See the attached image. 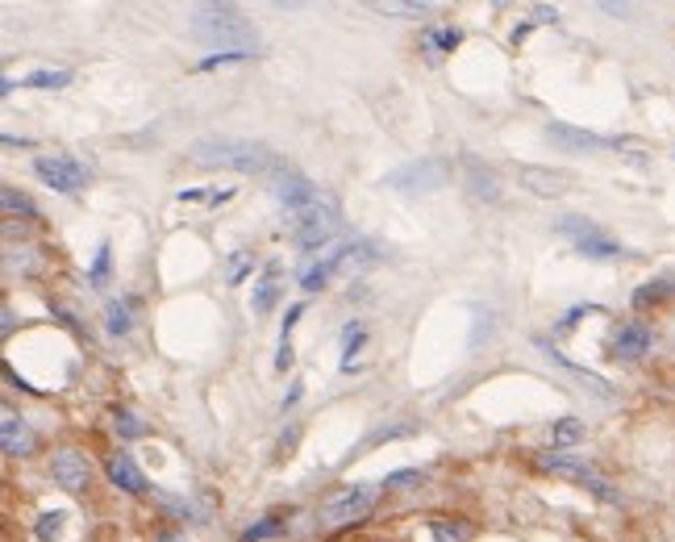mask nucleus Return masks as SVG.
Masks as SVG:
<instances>
[{
  "label": "nucleus",
  "mask_w": 675,
  "mask_h": 542,
  "mask_svg": "<svg viewBox=\"0 0 675 542\" xmlns=\"http://www.w3.org/2000/svg\"><path fill=\"white\" fill-rule=\"evenodd\" d=\"M188 159L196 167H209V171H246V176H272V180L288 171V164L272 146L238 138V134H205L192 142Z\"/></svg>",
  "instance_id": "obj_1"
},
{
  "label": "nucleus",
  "mask_w": 675,
  "mask_h": 542,
  "mask_svg": "<svg viewBox=\"0 0 675 542\" xmlns=\"http://www.w3.org/2000/svg\"><path fill=\"white\" fill-rule=\"evenodd\" d=\"M192 34L205 43V47H221V50H242V55H255L258 34L255 25L246 22L233 4H205L192 13Z\"/></svg>",
  "instance_id": "obj_2"
},
{
  "label": "nucleus",
  "mask_w": 675,
  "mask_h": 542,
  "mask_svg": "<svg viewBox=\"0 0 675 542\" xmlns=\"http://www.w3.org/2000/svg\"><path fill=\"white\" fill-rule=\"evenodd\" d=\"M384 493V484H372V480H350L342 489H334V493L322 501V509H317V521L326 526V530H338V526H354V521H363L367 514L375 509V501Z\"/></svg>",
  "instance_id": "obj_3"
},
{
  "label": "nucleus",
  "mask_w": 675,
  "mask_h": 542,
  "mask_svg": "<svg viewBox=\"0 0 675 542\" xmlns=\"http://www.w3.org/2000/svg\"><path fill=\"white\" fill-rule=\"evenodd\" d=\"M284 221H288L292 242H297L301 251H322V246H329L334 238L342 234V217H338V205H334L329 196L313 201V205L301 213H288Z\"/></svg>",
  "instance_id": "obj_4"
},
{
  "label": "nucleus",
  "mask_w": 675,
  "mask_h": 542,
  "mask_svg": "<svg viewBox=\"0 0 675 542\" xmlns=\"http://www.w3.org/2000/svg\"><path fill=\"white\" fill-rule=\"evenodd\" d=\"M538 468L551 475H563V480H571V484H580V489H588L592 496H601L605 505H622V493L608 484L605 475L596 472V468H588L583 459H576V455H563V450H542L538 455Z\"/></svg>",
  "instance_id": "obj_5"
},
{
  "label": "nucleus",
  "mask_w": 675,
  "mask_h": 542,
  "mask_svg": "<svg viewBox=\"0 0 675 542\" xmlns=\"http://www.w3.org/2000/svg\"><path fill=\"white\" fill-rule=\"evenodd\" d=\"M555 234H563L580 255L588 260H617L622 255V242L617 238H608L592 217H580V213H567L555 221Z\"/></svg>",
  "instance_id": "obj_6"
},
{
  "label": "nucleus",
  "mask_w": 675,
  "mask_h": 542,
  "mask_svg": "<svg viewBox=\"0 0 675 542\" xmlns=\"http://www.w3.org/2000/svg\"><path fill=\"white\" fill-rule=\"evenodd\" d=\"M384 184L393 192H438L443 184H450V164L438 155H425L413 164H400L384 176Z\"/></svg>",
  "instance_id": "obj_7"
},
{
  "label": "nucleus",
  "mask_w": 675,
  "mask_h": 542,
  "mask_svg": "<svg viewBox=\"0 0 675 542\" xmlns=\"http://www.w3.org/2000/svg\"><path fill=\"white\" fill-rule=\"evenodd\" d=\"M34 176L55 192H80L88 180H93V171L80 164L75 155H63V150H55V155H38V159H34Z\"/></svg>",
  "instance_id": "obj_8"
},
{
  "label": "nucleus",
  "mask_w": 675,
  "mask_h": 542,
  "mask_svg": "<svg viewBox=\"0 0 675 542\" xmlns=\"http://www.w3.org/2000/svg\"><path fill=\"white\" fill-rule=\"evenodd\" d=\"M50 480L63 489V493H88V484H93V463L80 455L75 447H59L50 455Z\"/></svg>",
  "instance_id": "obj_9"
},
{
  "label": "nucleus",
  "mask_w": 675,
  "mask_h": 542,
  "mask_svg": "<svg viewBox=\"0 0 675 542\" xmlns=\"http://www.w3.org/2000/svg\"><path fill=\"white\" fill-rule=\"evenodd\" d=\"M272 192H276V201H280V209H284V217L288 213H301V209H309L313 201H322L326 192L317 189L313 180H304L301 171H284V176H276V184H272Z\"/></svg>",
  "instance_id": "obj_10"
},
{
  "label": "nucleus",
  "mask_w": 675,
  "mask_h": 542,
  "mask_svg": "<svg viewBox=\"0 0 675 542\" xmlns=\"http://www.w3.org/2000/svg\"><path fill=\"white\" fill-rule=\"evenodd\" d=\"M654 334L647 322H622L613 338H608V354L613 359H622V363H634V359H642V354L651 351Z\"/></svg>",
  "instance_id": "obj_11"
},
{
  "label": "nucleus",
  "mask_w": 675,
  "mask_h": 542,
  "mask_svg": "<svg viewBox=\"0 0 675 542\" xmlns=\"http://www.w3.org/2000/svg\"><path fill=\"white\" fill-rule=\"evenodd\" d=\"M546 138L555 142L559 150H571V155H588V150H608V146H622V138H605V134L576 130V125H546Z\"/></svg>",
  "instance_id": "obj_12"
},
{
  "label": "nucleus",
  "mask_w": 675,
  "mask_h": 542,
  "mask_svg": "<svg viewBox=\"0 0 675 542\" xmlns=\"http://www.w3.org/2000/svg\"><path fill=\"white\" fill-rule=\"evenodd\" d=\"M0 443H4V455L9 459H25L34 450V430L25 425V418H17L13 405L0 409Z\"/></svg>",
  "instance_id": "obj_13"
},
{
  "label": "nucleus",
  "mask_w": 675,
  "mask_h": 542,
  "mask_svg": "<svg viewBox=\"0 0 675 542\" xmlns=\"http://www.w3.org/2000/svg\"><path fill=\"white\" fill-rule=\"evenodd\" d=\"M105 475H109V484H117L121 493H130V496L146 493V475H142V468L125 455V450H109V455H105Z\"/></svg>",
  "instance_id": "obj_14"
},
{
  "label": "nucleus",
  "mask_w": 675,
  "mask_h": 542,
  "mask_svg": "<svg viewBox=\"0 0 675 542\" xmlns=\"http://www.w3.org/2000/svg\"><path fill=\"white\" fill-rule=\"evenodd\" d=\"M463 176H467V189L475 201H501V176L492 171L484 159H475V155H463Z\"/></svg>",
  "instance_id": "obj_15"
},
{
  "label": "nucleus",
  "mask_w": 675,
  "mask_h": 542,
  "mask_svg": "<svg viewBox=\"0 0 675 542\" xmlns=\"http://www.w3.org/2000/svg\"><path fill=\"white\" fill-rule=\"evenodd\" d=\"M521 189L534 192V196H563L567 192V176L551 171V167H521Z\"/></svg>",
  "instance_id": "obj_16"
},
{
  "label": "nucleus",
  "mask_w": 675,
  "mask_h": 542,
  "mask_svg": "<svg viewBox=\"0 0 675 542\" xmlns=\"http://www.w3.org/2000/svg\"><path fill=\"white\" fill-rule=\"evenodd\" d=\"M276 297H280V263H267V267H263V276H258V284H255L251 309L263 317V313H272V309H276Z\"/></svg>",
  "instance_id": "obj_17"
},
{
  "label": "nucleus",
  "mask_w": 675,
  "mask_h": 542,
  "mask_svg": "<svg viewBox=\"0 0 675 542\" xmlns=\"http://www.w3.org/2000/svg\"><path fill=\"white\" fill-rule=\"evenodd\" d=\"M475 526L467 518H434L430 521V539L434 542H471Z\"/></svg>",
  "instance_id": "obj_18"
},
{
  "label": "nucleus",
  "mask_w": 675,
  "mask_h": 542,
  "mask_svg": "<svg viewBox=\"0 0 675 542\" xmlns=\"http://www.w3.org/2000/svg\"><path fill=\"white\" fill-rule=\"evenodd\" d=\"M105 330L113 334V338H125V334L134 330V305L130 301H109L105 305Z\"/></svg>",
  "instance_id": "obj_19"
},
{
  "label": "nucleus",
  "mask_w": 675,
  "mask_h": 542,
  "mask_svg": "<svg viewBox=\"0 0 675 542\" xmlns=\"http://www.w3.org/2000/svg\"><path fill=\"white\" fill-rule=\"evenodd\" d=\"M0 205H4V217H9V221H13V217L34 221V217H38V205H34L25 192L13 189V184H4V189H0Z\"/></svg>",
  "instance_id": "obj_20"
},
{
  "label": "nucleus",
  "mask_w": 675,
  "mask_h": 542,
  "mask_svg": "<svg viewBox=\"0 0 675 542\" xmlns=\"http://www.w3.org/2000/svg\"><path fill=\"white\" fill-rule=\"evenodd\" d=\"M667 297H675V280H647L634 292V309H651L659 301H667Z\"/></svg>",
  "instance_id": "obj_21"
},
{
  "label": "nucleus",
  "mask_w": 675,
  "mask_h": 542,
  "mask_svg": "<svg viewBox=\"0 0 675 542\" xmlns=\"http://www.w3.org/2000/svg\"><path fill=\"white\" fill-rule=\"evenodd\" d=\"M288 518H292V514H267V518L263 521H255V526H246V530H242V542H263V539H276V534H280L284 526H288Z\"/></svg>",
  "instance_id": "obj_22"
},
{
  "label": "nucleus",
  "mask_w": 675,
  "mask_h": 542,
  "mask_svg": "<svg viewBox=\"0 0 675 542\" xmlns=\"http://www.w3.org/2000/svg\"><path fill=\"white\" fill-rule=\"evenodd\" d=\"M334 272H338V263L329 260V255H326V260H317V263H309V267L301 272V288H304V292H322Z\"/></svg>",
  "instance_id": "obj_23"
},
{
  "label": "nucleus",
  "mask_w": 675,
  "mask_h": 542,
  "mask_svg": "<svg viewBox=\"0 0 675 542\" xmlns=\"http://www.w3.org/2000/svg\"><path fill=\"white\" fill-rule=\"evenodd\" d=\"M113 430H117V438H125V443L146 438V422H142L138 413H130V409H113Z\"/></svg>",
  "instance_id": "obj_24"
},
{
  "label": "nucleus",
  "mask_w": 675,
  "mask_h": 542,
  "mask_svg": "<svg viewBox=\"0 0 675 542\" xmlns=\"http://www.w3.org/2000/svg\"><path fill=\"white\" fill-rule=\"evenodd\" d=\"M109 267H113V246L100 242V246H96L93 267H88V284H93V288H105V284H109Z\"/></svg>",
  "instance_id": "obj_25"
},
{
  "label": "nucleus",
  "mask_w": 675,
  "mask_h": 542,
  "mask_svg": "<svg viewBox=\"0 0 675 542\" xmlns=\"http://www.w3.org/2000/svg\"><path fill=\"white\" fill-rule=\"evenodd\" d=\"M63 518H68V514H59V509L38 514V521H34V534H38V542H59V534H63Z\"/></svg>",
  "instance_id": "obj_26"
},
{
  "label": "nucleus",
  "mask_w": 675,
  "mask_h": 542,
  "mask_svg": "<svg viewBox=\"0 0 675 542\" xmlns=\"http://www.w3.org/2000/svg\"><path fill=\"white\" fill-rule=\"evenodd\" d=\"M463 43V34L455 25H443V29H425V47L430 50H455Z\"/></svg>",
  "instance_id": "obj_27"
},
{
  "label": "nucleus",
  "mask_w": 675,
  "mask_h": 542,
  "mask_svg": "<svg viewBox=\"0 0 675 542\" xmlns=\"http://www.w3.org/2000/svg\"><path fill=\"white\" fill-rule=\"evenodd\" d=\"M22 84L25 88H63L71 84V71H29Z\"/></svg>",
  "instance_id": "obj_28"
},
{
  "label": "nucleus",
  "mask_w": 675,
  "mask_h": 542,
  "mask_svg": "<svg viewBox=\"0 0 675 542\" xmlns=\"http://www.w3.org/2000/svg\"><path fill=\"white\" fill-rule=\"evenodd\" d=\"M367 342V330L359 326V322H350L347 326V351H342V372H350L354 368V354H359V347Z\"/></svg>",
  "instance_id": "obj_29"
},
{
  "label": "nucleus",
  "mask_w": 675,
  "mask_h": 542,
  "mask_svg": "<svg viewBox=\"0 0 675 542\" xmlns=\"http://www.w3.org/2000/svg\"><path fill=\"white\" fill-rule=\"evenodd\" d=\"M246 59H255V55H242V50H217V55H205L196 68L213 71V68H230V63H246Z\"/></svg>",
  "instance_id": "obj_30"
},
{
  "label": "nucleus",
  "mask_w": 675,
  "mask_h": 542,
  "mask_svg": "<svg viewBox=\"0 0 675 542\" xmlns=\"http://www.w3.org/2000/svg\"><path fill=\"white\" fill-rule=\"evenodd\" d=\"M583 438V422L580 418H563L555 425V447H571V443H580Z\"/></svg>",
  "instance_id": "obj_31"
},
{
  "label": "nucleus",
  "mask_w": 675,
  "mask_h": 542,
  "mask_svg": "<svg viewBox=\"0 0 675 542\" xmlns=\"http://www.w3.org/2000/svg\"><path fill=\"white\" fill-rule=\"evenodd\" d=\"M583 313H601V305H576V309H571V313H563V317H559V326H555V334L571 330V326L580 322Z\"/></svg>",
  "instance_id": "obj_32"
},
{
  "label": "nucleus",
  "mask_w": 675,
  "mask_h": 542,
  "mask_svg": "<svg viewBox=\"0 0 675 542\" xmlns=\"http://www.w3.org/2000/svg\"><path fill=\"white\" fill-rule=\"evenodd\" d=\"M421 472L418 468H405V472H393L388 480H384V489H409V484H418Z\"/></svg>",
  "instance_id": "obj_33"
},
{
  "label": "nucleus",
  "mask_w": 675,
  "mask_h": 542,
  "mask_svg": "<svg viewBox=\"0 0 675 542\" xmlns=\"http://www.w3.org/2000/svg\"><path fill=\"white\" fill-rule=\"evenodd\" d=\"M246 272H251V260H246V255H233V260H230V272H226V280H230V284H242V280H246Z\"/></svg>",
  "instance_id": "obj_34"
},
{
  "label": "nucleus",
  "mask_w": 675,
  "mask_h": 542,
  "mask_svg": "<svg viewBox=\"0 0 675 542\" xmlns=\"http://www.w3.org/2000/svg\"><path fill=\"white\" fill-rule=\"evenodd\" d=\"M384 13H425V4H375Z\"/></svg>",
  "instance_id": "obj_35"
},
{
  "label": "nucleus",
  "mask_w": 675,
  "mask_h": 542,
  "mask_svg": "<svg viewBox=\"0 0 675 542\" xmlns=\"http://www.w3.org/2000/svg\"><path fill=\"white\" fill-rule=\"evenodd\" d=\"M301 393H304V388H301V384H297V388H292V393H288V397H284V409H292V405L301 401Z\"/></svg>",
  "instance_id": "obj_36"
},
{
  "label": "nucleus",
  "mask_w": 675,
  "mask_h": 542,
  "mask_svg": "<svg viewBox=\"0 0 675 542\" xmlns=\"http://www.w3.org/2000/svg\"><path fill=\"white\" fill-rule=\"evenodd\" d=\"M155 542H180V534H176V530H164V534H159Z\"/></svg>",
  "instance_id": "obj_37"
}]
</instances>
